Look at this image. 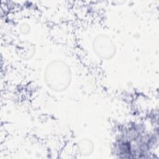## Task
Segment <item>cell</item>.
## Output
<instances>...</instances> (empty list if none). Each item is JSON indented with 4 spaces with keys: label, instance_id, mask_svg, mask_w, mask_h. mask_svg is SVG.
<instances>
[{
    "label": "cell",
    "instance_id": "7a4b0ae2",
    "mask_svg": "<svg viewBox=\"0 0 159 159\" xmlns=\"http://www.w3.org/2000/svg\"><path fill=\"white\" fill-rule=\"evenodd\" d=\"M92 45L94 53L102 60L111 59L116 53L115 43L110 37L103 34L94 39Z\"/></svg>",
    "mask_w": 159,
    "mask_h": 159
},
{
    "label": "cell",
    "instance_id": "6da1fadb",
    "mask_svg": "<svg viewBox=\"0 0 159 159\" xmlns=\"http://www.w3.org/2000/svg\"><path fill=\"white\" fill-rule=\"evenodd\" d=\"M44 81L47 87L55 92L65 91L71 81V72L69 66L61 60L49 63L44 71Z\"/></svg>",
    "mask_w": 159,
    "mask_h": 159
}]
</instances>
